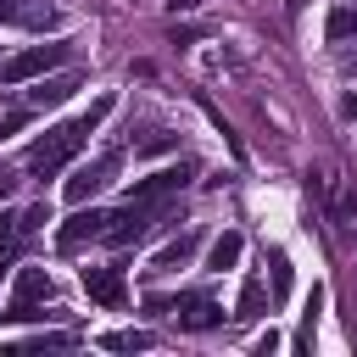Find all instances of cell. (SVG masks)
<instances>
[{"mask_svg": "<svg viewBox=\"0 0 357 357\" xmlns=\"http://www.w3.org/2000/svg\"><path fill=\"white\" fill-rule=\"evenodd\" d=\"M100 234H106V212H95V206L84 212V206H78V212L56 229V251H84V245L100 240Z\"/></svg>", "mask_w": 357, "mask_h": 357, "instance_id": "52a82bcc", "label": "cell"}, {"mask_svg": "<svg viewBox=\"0 0 357 357\" xmlns=\"http://www.w3.org/2000/svg\"><path fill=\"white\" fill-rule=\"evenodd\" d=\"M6 273H11V262H6V257H0V279H6Z\"/></svg>", "mask_w": 357, "mask_h": 357, "instance_id": "ffe728a7", "label": "cell"}, {"mask_svg": "<svg viewBox=\"0 0 357 357\" xmlns=\"http://www.w3.org/2000/svg\"><path fill=\"white\" fill-rule=\"evenodd\" d=\"M6 195H11V173L0 167V201H6Z\"/></svg>", "mask_w": 357, "mask_h": 357, "instance_id": "d6986e66", "label": "cell"}, {"mask_svg": "<svg viewBox=\"0 0 357 357\" xmlns=\"http://www.w3.org/2000/svg\"><path fill=\"white\" fill-rule=\"evenodd\" d=\"M151 218H156V206H139V201H128L123 212H106V245H128V240H139L145 229H151Z\"/></svg>", "mask_w": 357, "mask_h": 357, "instance_id": "8992f818", "label": "cell"}, {"mask_svg": "<svg viewBox=\"0 0 357 357\" xmlns=\"http://www.w3.org/2000/svg\"><path fill=\"white\" fill-rule=\"evenodd\" d=\"M84 290H89V301H100V307H112V312L128 301L123 268H84Z\"/></svg>", "mask_w": 357, "mask_h": 357, "instance_id": "ba28073f", "label": "cell"}, {"mask_svg": "<svg viewBox=\"0 0 357 357\" xmlns=\"http://www.w3.org/2000/svg\"><path fill=\"white\" fill-rule=\"evenodd\" d=\"M112 106H117V100H112V95H100V100H95L78 123H61V128L39 134V139H33V151H28V173H33V178H56V173H61V167L84 151V139H89V134L112 117Z\"/></svg>", "mask_w": 357, "mask_h": 357, "instance_id": "6da1fadb", "label": "cell"}, {"mask_svg": "<svg viewBox=\"0 0 357 357\" xmlns=\"http://www.w3.org/2000/svg\"><path fill=\"white\" fill-rule=\"evenodd\" d=\"M73 89H84V73H61V78H39V89H28V106H61Z\"/></svg>", "mask_w": 357, "mask_h": 357, "instance_id": "30bf717a", "label": "cell"}, {"mask_svg": "<svg viewBox=\"0 0 357 357\" xmlns=\"http://www.w3.org/2000/svg\"><path fill=\"white\" fill-rule=\"evenodd\" d=\"M190 178H195V167H190V162L156 167L151 178H139V184L128 190V201H139V206H156V212H162V206H167V201H173V195H178V190H184Z\"/></svg>", "mask_w": 357, "mask_h": 357, "instance_id": "5b68a950", "label": "cell"}, {"mask_svg": "<svg viewBox=\"0 0 357 357\" xmlns=\"http://www.w3.org/2000/svg\"><path fill=\"white\" fill-rule=\"evenodd\" d=\"M262 312H268V290H262V279H245L240 284V301H234V318L240 324H257Z\"/></svg>", "mask_w": 357, "mask_h": 357, "instance_id": "4fadbf2b", "label": "cell"}, {"mask_svg": "<svg viewBox=\"0 0 357 357\" xmlns=\"http://www.w3.org/2000/svg\"><path fill=\"white\" fill-rule=\"evenodd\" d=\"M67 61H73V45H67V39L28 45V50H17L11 61H0V84H28V78H45L50 67H67Z\"/></svg>", "mask_w": 357, "mask_h": 357, "instance_id": "7a4b0ae2", "label": "cell"}, {"mask_svg": "<svg viewBox=\"0 0 357 357\" xmlns=\"http://www.w3.org/2000/svg\"><path fill=\"white\" fill-rule=\"evenodd\" d=\"M100 346H106V351H145L151 335H145V329H112V335H100Z\"/></svg>", "mask_w": 357, "mask_h": 357, "instance_id": "9a60e30c", "label": "cell"}, {"mask_svg": "<svg viewBox=\"0 0 357 357\" xmlns=\"http://www.w3.org/2000/svg\"><path fill=\"white\" fill-rule=\"evenodd\" d=\"M240 251H245V240H240L234 229H223V234L206 245V268H212V273H223V268H234V262H240Z\"/></svg>", "mask_w": 357, "mask_h": 357, "instance_id": "8fae6325", "label": "cell"}, {"mask_svg": "<svg viewBox=\"0 0 357 357\" xmlns=\"http://www.w3.org/2000/svg\"><path fill=\"white\" fill-rule=\"evenodd\" d=\"M22 123H28V112H11V117H6V123H0V139H6V134H17V128H22Z\"/></svg>", "mask_w": 357, "mask_h": 357, "instance_id": "e0dca14e", "label": "cell"}, {"mask_svg": "<svg viewBox=\"0 0 357 357\" xmlns=\"http://www.w3.org/2000/svg\"><path fill=\"white\" fill-rule=\"evenodd\" d=\"M195 245H201V234H195V229H190V234H178V240H167V245L156 251V268H162V273H173V268H184V262L195 257Z\"/></svg>", "mask_w": 357, "mask_h": 357, "instance_id": "7c38bea8", "label": "cell"}, {"mask_svg": "<svg viewBox=\"0 0 357 357\" xmlns=\"http://www.w3.org/2000/svg\"><path fill=\"white\" fill-rule=\"evenodd\" d=\"M178 324L195 329V335H201V329H218V324H223V307H218L212 296H201V290H195V296H178Z\"/></svg>", "mask_w": 357, "mask_h": 357, "instance_id": "9c48e42d", "label": "cell"}, {"mask_svg": "<svg viewBox=\"0 0 357 357\" xmlns=\"http://www.w3.org/2000/svg\"><path fill=\"white\" fill-rule=\"evenodd\" d=\"M45 301H50V273H45V268H22V273H17V296L6 301L0 324H33V318H45V312H39Z\"/></svg>", "mask_w": 357, "mask_h": 357, "instance_id": "3957f363", "label": "cell"}, {"mask_svg": "<svg viewBox=\"0 0 357 357\" xmlns=\"http://www.w3.org/2000/svg\"><path fill=\"white\" fill-rule=\"evenodd\" d=\"M324 33L340 45V39H357V6H335L329 11V22H324Z\"/></svg>", "mask_w": 357, "mask_h": 357, "instance_id": "5bb4252c", "label": "cell"}, {"mask_svg": "<svg viewBox=\"0 0 357 357\" xmlns=\"http://www.w3.org/2000/svg\"><path fill=\"white\" fill-rule=\"evenodd\" d=\"M268 268H273V301H284V296H290V262L273 251V257H268Z\"/></svg>", "mask_w": 357, "mask_h": 357, "instance_id": "2e32d148", "label": "cell"}, {"mask_svg": "<svg viewBox=\"0 0 357 357\" xmlns=\"http://www.w3.org/2000/svg\"><path fill=\"white\" fill-rule=\"evenodd\" d=\"M167 6H173V11H195L201 0H167Z\"/></svg>", "mask_w": 357, "mask_h": 357, "instance_id": "ac0fdd59", "label": "cell"}, {"mask_svg": "<svg viewBox=\"0 0 357 357\" xmlns=\"http://www.w3.org/2000/svg\"><path fill=\"white\" fill-rule=\"evenodd\" d=\"M117 167H123V151H100L95 162H84V167H73V178L61 184V190H67V201H73V206H84V201H95V195H100V190H106V184L117 178Z\"/></svg>", "mask_w": 357, "mask_h": 357, "instance_id": "277c9868", "label": "cell"}]
</instances>
